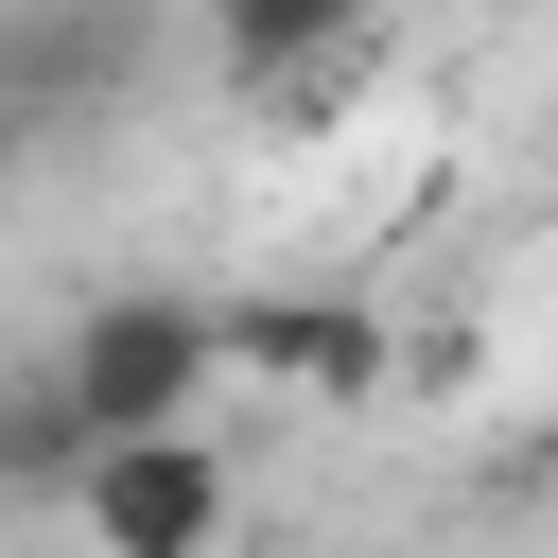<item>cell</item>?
Returning a JSON list of instances; mask_svg holds the SVG:
<instances>
[{
    "mask_svg": "<svg viewBox=\"0 0 558 558\" xmlns=\"http://www.w3.org/2000/svg\"><path fill=\"white\" fill-rule=\"evenodd\" d=\"M17 122H35V105H0V192H17Z\"/></svg>",
    "mask_w": 558,
    "mask_h": 558,
    "instance_id": "cell-6",
    "label": "cell"
},
{
    "mask_svg": "<svg viewBox=\"0 0 558 558\" xmlns=\"http://www.w3.org/2000/svg\"><path fill=\"white\" fill-rule=\"evenodd\" d=\"M70 471H87L70 384H52V366H0V488H52V506H70Z\"/></svg>",
    "mask_w": 558,
    "mask_h": 558,
    "instance_id": "cell-5",
    "label": "cell"
},
{
    "mask_svg": "<svg viewBox=\"0 0 558 558\" xmlns=\"http://www.w3.org/2000/svg\"><path fill=\"white\" fill-rule=\"evenodd\" d=\"M227 366L279 384V401H366V384H384V331H366L349 296H244V314H227Z\"/></svg>",
    "mask_w": 558,
    "mask_h": 558,
    "instance_id": "cell-3",
    "label": "cell"
},
{
    "mask_svg": "<svg viewBox=\"0 0 558 558\" xmlns=\"http://www.w3.org/2000/svg\"><path fill=\"white\" fill-rule=\"evenodd\" d=\"M209 52H227V87H314L331 52H366V0H209Z\"/></svg>",
    "mask_w": 558,
    "mask_h": 558,
    "instance_id": "cell-4",
    "label": "cell"
},
{
    "mask_svg": "<svg viewBox=\"0 0 558 558\" xmlns=\"http://www.w3.org/2000/svg\"><path fill=\"white\" fill-rule=\"evenodd\" d=\"M52 384H70L87 453H105V436H174V418H209V384H227V314L174 296V279H122V296H87V314L52 331Z\"/></svg>",
    "mask_w": 558,
    "mask_h": 558,
    "instance_id": "cell-1",
    "label": "cell"
},
{
    "mask_svg": "<svg viewBox=\"0 0 558 558\" xmlns=\"http://www.w3.org/2000/svg\"><path fill=\"white\" fill-rule=\"evenodd\" d=\"M70 523H87V558H209V541L244 523V471L209 453V418H174V436H105V453L70 471Z\"/></svg>",
    "mask_w": 558,
    "mask_h": 558,
    "instance_id": "cell-2",
    "label": "cell"
}]
</instances>
